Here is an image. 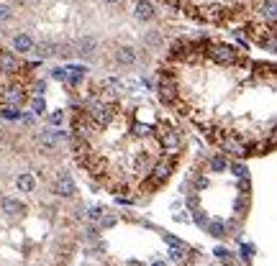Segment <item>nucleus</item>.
Segmentation results:
<instances>
[{
  "instance_id": "nucleus-1",
  "label": "nucleus",
  "mask_w": 277,
  "mask_h": 266,
  "mask_svg": "<svg viewBox=\"0 0 277 266\" xmlns=\"http://www.w3.org/2000/svg\"><path fill=\"white\" fill-rule=\"evenodd\" d=\"M113 108L108 105V102H93L90 105V123L93 126H100V128H105V126H111V120H113Z\"/></svg>"
},
{
  "instance_id": "nucleus-2",
  "label": "nucleus",
  "mask_w": 277,
  "mask_h": 266,
  "mask_svg": "<svg viewBox=\"0 0 277 266\" xmlns=\"http://www.w3.org/2000/svg\"><path fill=\"white\" fill-rule=\"evenodd\" d=\"M172 169H175V162H172V159L157 162V164H154V169H152V182H154V184H162V182H167V176L172 174Z\"/></svg>"
},
{
  "instance_id": "nucleus-3",
  "label": "nucleus",
  "mask_w": 277,
  "mask_h": 266,
  "mask_svg": "<svg viewBox=\"0 0 277 266\" xmlns=\"http://www.w3.org/2000/svg\"><path fill=\"white\" fill-rule=\"evenodd\" d=\"M221 146H223V151L226 154H231V156H246V146L241 144V141H236V138H233V136H226L223 141H221Z\"/></svg>"
},
{
  "instance_id": "nucleus-4",
  "label": "nucleus",
  "mask_w": 277,
  "mask_h": 266,
  "mask_svg": "<svg viewBox=\"0 0 277 266\" xmlns=\"http://www.w3.org/2000/svg\"><path fill=\"white\" fill-rule=\"evenodd\" d=\"M210 56L216 59L218 64H233V62H236V52H233L231 46H213Z\"/></svg>"
},
{
  "instance_id": "nucleus-5",
  "label": "nucleus",
  "mask_w": 277,
  "mask_h": 266,
  "mask_svg": "<svg viewBox=\"0 0 277 266\" xmlns=\"http://www.w3.org/2000/svg\"><path fill=\"white\" fill-rule=\"evenodd\" d=\"M54 192H57L59 197H72V194H75V182L70 180L67 174H62L59 180L54 182Z\"/></svg>"
},
{
  "instance_id": "nucleus-6",
  "label": "nucleus",
  "mask_w": 277,
  "mask_h": 266,
  "mask_svg": "<svg viewBox=\"0 0 277 266\" xmlns=\"http://www.w3.org/2000/svg\"><path fill=\"white\" fill-rule=\"evenodd\" d=\"M59 138H62V133H59V130H41L39 136H36L39 146H44V148H54Z\"/></svg>"
},
{
  "instance_id": "nucleus-7",
  "label": "nucleus",
  "mask_w": 277,
  "mask_h": 266,
  "mask_svg": "<svg viewBox=\"0 0 277 266\" xmlns=\"http://www.w3.org/2000/svg\"><path fill=\"white\" fill-rule=\"evenodd\" d=\"M0 208H3V212H6L8 218H18L21 212H24V205H21L18 200H13V197H6Z\"/></svg>"
},
{
  "instance_id": "nucleus-8",
  "label": "nucleus",
  "mask_w": 277,
  "mask_h": 266,
  "mask_svg": "<svg viewBox=\"0 0 277 266\" xmlns=\"http://www.w3.org/2000/svg\"><path fill=\"white\" fill-rule=\"evenodd\" d=\"M0 70L8 72V74L18 72V59H16L11 52H3V54H0Z\"/></svg>"
},
{
  "instance_id": "nucleus-9",
  "label": "nucleus",
  "mask_w": 277,
  "mask_h": 266,
  "mask_svg": "<svg viewBox=\"0 0 277 266\" xmlns=\"http://www.w3.org/2000/svg\"><path fill=\"white\" fill-rule=\"evenodd\" d=\"M95 38L93 36H82L80 41H77V54H82V56H90L93 54V49H95Z\"/></svg>"
},
{
  "instance_id": "nucleus-10",
  "label": "nucleus",
  "mask_w": 277,
  "mask_h": 266,
  "mask_svg": "<svg viewBox=\"0 0 277 266\" xmlns=\"http://www.w3.org/2000/svg\"><path fill=\"white\" fill-rule=\"evenodd\" d=\"M175 92H177V90H175V84L169 82V80H162V82H159V98H162L164 102H172V100H175Z\"/></svg>"
},
{
  "instance_id": "nucleus-11",
  "label": "nucleus",
  "mask_w": 277,
  "mask_h": 266,
  "mask_svg": "<svg viewBox=\"0 0 277 266\" xmlns=\"http://www.w3.org/2000/svg\"><path fill=\"white\" fill-rule=\"evenodd\" d=\"M116 59H118V64H126V66H129V64L136 62V52H134L131 46H121V49L116 52Z\"/></svg>"
},
{
  "instance_id": "nucleus-12",
  "label": "nucleus",
  "mask_w": 277,
  "mask_h": 266,
  "mask_svg": "<svg viewBox=\"0 0 277 266\" xmlns=\"http://www.w3.org/2000/svg\"><path fill=\"white\" fill-rule=\"evenodd\" d=\"M16 184H18V190H21V192H34L36 180H34V174H18Z\"/></svg>"
},
{
  "instance_id": "nucleus-13",
  "label": "nucleus",
  "mask_w": 277,
  "mask_h": 266,
  "mask_svg": "<svg viewBox=\"0 0 277 266\" xmlns=\"http://www.w3.org/2000/svg\"><path fill=\"white\" fill-rule=\"evenodd\" d=\"M136 16L141 20H149V18L154 16V6L149 3V0H139V3H136Z\"/></svg>"
},
{
  "instance_id": "nucleus-14",
  "label": "nucleus",
  "mask_w": 277,
  "mask_h": 266,
  "mask_svg": "<svg viewBox=\"0 0 277 266\" xmlns=\"http://www.w3.org/2000/svg\"><path fill=\"white\" fill-rule=\"evenodd\" d=\"M162 146L164 148H169V151H175L177 146H180V136L175 130H167V133H162Z\"/></svg>"
},
{
  "instance_id": "nucleus-15",
  "label": "nucleus",
  "mask_w": 277,
  "mask_h": 266,
  "mask_svg": "<svg viewBox=\"0 0 277 266\" xmlns=\"http://www.w3.org/2000/svg\"><path fill=\"white\" fill-rule=\"evenodd\" d=\"M13 46H16V52H31V49H34V41H31V36L21 34V36H16Z\"/></svg>"
},
{
  "instance_id": "nucleus-16",
  "label": "nucleus",
  "mask_w": 277,
  "mask_h": 266,
  "mask_svg": "<svg viewBox=\"0 0 277 266\" xmlns=\"http://www.w3.org/2000/svg\"><path fill=\"white\" fill-rule=\"evenodd\" d=\"M6 100H8L11 105H21V102L26 100V92L21 90V87H11V90H8V95H6Z\"/></svg>"
},
{
  "instance_id": "nucleus-17",
  "label": "nucleus",
  "mask_w": 277,
  "mask_h": 266,
  "mask_svg": "<svg viewBox=\"0 0 277 266\" xmlns=\"http://www.w3.org/2000/svg\"><path fill=\"white\" fill-rule=\"evenodd\" d=\"M34 49H36L39 56H52V54L57 52V46H54V44H49V41H39Z\"/></svg>"
},
{
  "instance_id": "nucleus-18",
  "label": "nucleus",
  "mask_w": 277,
  "mask_h": 266,
  "mask_svg": "<svg viewBox=\"0 0 277 266\" xmlns=\"http://www.w3.org/2000/svg\"><path fill=\"white\" fill-rule=\"evenodd\" d=\"M208 233L213 238H223L226 236V226L223 223H208Z\"/></svg>"
},
{
  "instance_id": "nucleus-19",
  "label": "nucleus",
  "mask_w": 277,
  "mask_h": 266,
  "mask_svg": "<svg viewBox=\"0 0 277 266\" xmlns=\"http://www.w3.org/2000/svg\"><path fill=\"white\" fill-rule=\"evenodd\" d=\"M226 166H228V162H226L223 156H213V159H210V169H213V172H223Z\"/></svg>"
},
{
  "instance_id": "nucleus-20",
  "label": "nucleus",
  "mask_w": 277,
  "mask_h": 266,
  "mask_svg": "<svg viewBox=\"0 0 277 266\" xmlns=\"http://www.w3.org/2000/svg\"><path fill=\"white\" fill-rule=\"evenodd\" d=\"M169 258L177 261V264H182V258H185V246H175V248H169Z\"/></svg>"
},
{
  "instance_id": "nucleus-21",
  "label": "nucleus",
  "mask_w": 277,
  "mask_h": 266,
  "mask_svg": "<svg viewBox=\"0 0 277 266\" xmlns=\"http://www.w3.org/2000/svg\"><path fill=\"white\" fill-rule=\"evenodd\" d=\"M31 108H34V113H44V110H47V102L41 100V98H34V100H31Z\"/></svg>"
},
{
  "instance_id": "nucleus-22",
  "label": "nucleus",
  "mask_w": 277,
  "mask_h": 266,
  "mask_svg": "<svg viewBox=\"0 0 277 266\" xmlns=\"http://www.w3.org/2000/svg\"><path fill=\"white\" fill-rule=\"evenodd\" d=\"M52 77L59 80V82H65V80H70V72H67V70H62V66H57V70L52 72Z\"/></svg>"
},
{
  "instance_id": "nucleus-23",
  "label": "nucleus",
  "mask_w": 277,
  "mask_h": 266,
  "mask_svg": "<svg viewBox=\"0 0 277 266\" xmlns=\"http://www.w3.org/2000/svg\"><path fill=\"white\" fill-rule=\"evenodd\" d=\"M62 120H65V113H62V110H54V113L49 116V123H52V126H62Z\"/></svg>"
},
{
  "instance_id": "nucleus-24",
  "label": "nucleus",
  "mask_w": 277,
  "mask_h": 266,
  "mask_svg": "<svg viewBox=\"0 0 277 266\" xmlns=\"http://www.w3.org/2000/svg\"><path fill=\"white\" fill-rule=\"evenodd\" d=\"M262 13H264L269 20H274V3H272V0H267V6L262 8Z\"/></svg>"
},
{
  "instance_id": "nucleus-25",
  "label": "nucleus",
  "mask_w": 277,
  "mask_h": 266,
  "mask_svg": "<svg viewBox=\"0 0 277 266\" xmlns=\"http://www.w3.org/2000/svg\"><path fill=\"white\" fill-rule=\"evenodd\" d=\"M116 226V218L113 215H105L103 220H100V228H113Z\"/></svg>"
},
{
  "instance_id": "nucleus-26",
  "label": "nucleus",
  "mask_w": 277,
  "mask_h": 266,
  "mask_svg": "<svg viewBox=\"0 0 277 266\" xmlns=\"http://www.w3.org/2000/svg\"><path fill=\"white\" fill-rule=\"evenodd\" d=\"M193 220H195V223H198V226H200V228H203V226H208V218H205V212H203V210H198V212H195V218H193Z\"/></svg>"
},
{
  "instance_id": "nucleus-27",
  "label": "nucleus",
  "mask_w": 277,
  "mask_h": 266,
  "mask_svg": "<svg viewBox=\"0 0 277 266\" xmlns=\"http://www.w3.org/2000/svg\"><path fill=\"white\" fill-rule=\"evenodd\" d=\"M216 256H218L221 261H228V258H231V251H228V248H216Z\"/></svg>"
},
{
  "instance_id": "nucleus-28",
  "label": "nucleus",
  "mask_w": 277,
  "mask_h": 266,
  "mask_svg": "<svg viewBox=\"0 0 277 266\" xmlns=\"http://www.w3.org/2000/svg\"><path fill=\"white\" fill-rule=\"evenodd\" d=\"M231 172L236 174V176H246V166H241V164H233V166H231Z\"/></svg>"
},
{
  "instance_id": "nucleus-29",
  "label": "nucleus",
  "mask_w": 277,
  "mask_h": 266,
  "mask_svg": "<svg viewBox=\"0 0 277 266\" xmlns=\"http://www.w3.org/2000/svg\"><path fill=\"white\" fill-rule=\"evenodd\" d=\"M175 220H177V223H190V215H187V212H180V215H175Z\"/></svg>"
},
{
  "instance_id": "nucleus-30",
  "label": "nucleus",
  "mask_w": 277,
  "mask_h": 266,
  "mask_svg": "<svg viewBox=\"0 0 277 266\" xmlns=\"http://www.w3.org/2000/svg\"><path fill=\"white\" fill-rule=\"evenodd\" d=\"M100 215H103L100 208H90V218H93V220H100Z\"/></svg>"
},
{
  "instance_id": "nucleus-31",
  "label": "nucleus",
  "mask_w": 277,
  "mask_h": 266,
  "mask_svg": "<svg viewBox=\"0 0 277 266\" xmlns=\"http://www.w3.org/2000/svg\"><path fill=\"white\" fill-rule=\"evenodd\" d=\"M193 182H195V187H198V190H203V187L208 184V182L203 180V176H195V180H193Z\"/></svg>"
},
{
  "instance_id": "nucleus-32",
  "label": "nucleus",
  "mask_w": 277,
  "mask_h": 266,
  "mask_svg": "<svg viewBox=\"0 0 277 266\" xmlns=\"http://www.w3.org/2000/svg\"><path fill=\"white\" fill-rule=\"evenodd\" d=\"M187 205H190V208H195V205H198V197H195V194H190V200H187Z\"/></svg>"
},
{
  "instance_id": "nucleus-33",
  "label": "nucleus",
  "mask_w": 277,
  "mask_h": 266,
  "mask_svg": "<svg viewBox=\"0 0 277 266\" xmlns=\"http://www.w3.org/2000/svg\"><path fill=\"white\" fill-rule=\"evenodd\" d=\"M105 3H118V0H105Z\"/></svg>"
},
{
  "instance_id": "nucleus-34",
  "label": "nucleus",
  "mask_w": 277,
  "mask_h": 266,
  "mask_svg": "<svg viewBox=\"0 0 277 266\" xmlns=\"http://www.w3.org/2000/svg\"><path fill=\"white\" fill-rule=\"evenodd\" d=\"M154 266H164V264H162V261H157V264H154Z\"/></svg>"
},
{
  "instance_id": "nucleus-35",
  "label": "nucleus",
  "mask_w": 277,
  "mask_h": 266,
  "mask_svg": "<svg viewBox=\"0 0 277 266\" xmlns=\"http://www.w3.org/2000/svg\"><path fill=\"white\" fill-rule=\"evenodd\" d=\"M24 3H34V0H24Z\"/></svg>"
},
{
  "instance_id": "nucleus-36",
  "label": "nucleus",
  "mask_w": 277,
  "mask_h": 266,
  "mask_svg": "<svg viewBox=\"0 0 277 266\" xmlns=\"http://www.w3.org/2000/svg\"><path fill=\"white\" fill-rule=\"evenodd\" d=\"M226 266H231V264H226Z\"/></svg>"
}]
</instances>
